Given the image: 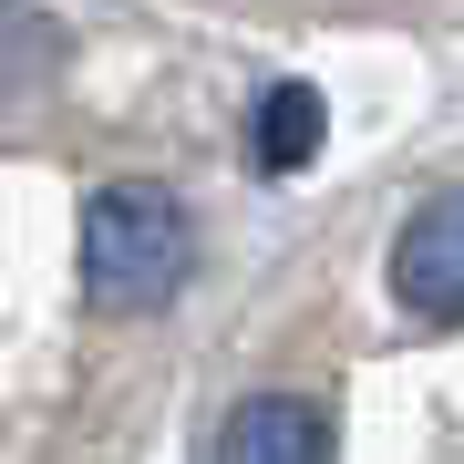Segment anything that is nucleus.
Listing matches in <instances>:
<instances>
[{
  "label": "nucleus",
  "instance_id": "obj_4",
  "mask_svg": "<svg viewBox=\"0 0 464 464\" xmlns=\"http://www.w3.org/2000/svg\"><path fill=\"white\" fill-rule=\"evenodd\" d=\"M320 134H331V103H320L310 83H279L248 114V155H258V176H299L320 155Z\"/></svg>",
  "mask_w": 464,
  "mask_h": 464
},
{
  "label": "nucleus",
  "instance_id": "obj_1",
  "mask_svg": "<svg viewBox=\"0 0 464 464\" xmlns=\"http://www.w3.org/2000/svg\"><path fill=\"white\" fill-rule=\"evenodd\" d=\"M197 268V227L166 186H103L83 207V289L93 310H166Z\"/></svg>",
  "mask_w": 464,
  "mask_h": 464
},
{
  "label": "nucleus",
  "instance_id": "obj_3",
  "mask_svg": "<svg viewBox=\"0 0 464 464\" xmlns=\"http://www.w3.org/2000/svg\"><path fill=\"white\" fill-rule=\"evenodd\" d=\"M217 464H331V413L310 392H248L217 433Z\"/></svg>",
  "mask_w": 464,
  "mask_h": 464
},
{
  "label": "nucleus",
  "instance_id": "obj_2",
  "mask_svg": "<svg viewBox=\"0 0 464 464\" xmlns=\"http://www.w3.org/2000/svg\"><path fill=\"white\" fill-rule=\"evenodd\" d=\"M392 299L413 320L464 331V186L402 217V237H392Z\"/></svg>",
  "mask_w": 464,
  "mask_h": 464
}]
</instances>
